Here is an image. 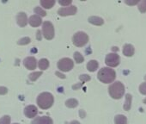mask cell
Returning a JSON list of instances; mask_svg holds the SVG:
<instances>
[{
    "label": "cell",
    "instance_id": "obj_1",
    "mask_svg": "<svg viewBox=\"0 0 146 124\" xmlns=\"http://www.w3.org/2000/svg\"><path fill=\"white\" fill-rule=\"evenodd\" d=\"M97 78L101 82L104 84H110L114 81L116 78V73L113 69L109 67H103L98 72Z\"/></svg>",
    "mask_w": 146,
    "mask_h": 124
},
{
    "label": "cell",
    "instance_id": "obj_2",
    "mask_svg": "<svg viewBox=\"0 0 146 124\" xmlns=\"http://www.w3.org/2000/svg\"><path fill=\"white\" fill-rule=\"evenodd\" d=\"M53 96L49 92H43L40 94L37 98V104L42 109H47L51 108L53 104Z\"/></svg>",
    "mask_w": 146,
    "mask_h": 124
},
{
    "label": "cell",
    "instance_id": "obj_3",
    "mask_svg": "<svg viewBox=\"0 0 146 124\" xmlns=\"http://www.w3.org/2000/svg\"><path fill=\"white\" fill-rule=\"evenodd\" d=\"M125 90L124 85L119 81H116L113 83L108 88L109 95L113 99H120L125 94Z\"/></svg>",
    "mask_w": 146,
    "mask_h": 124
},
{
    "label": "cell",
    "instance_id": "obj_4",
    "mask_svg": "<svg viewBox=\"0 0 146 124\" xmlns=\"http://www.w3.org/2000/svg\"><path fill=\"white\" fill-rule=\"evenodd\" d=\"M72 41H73V44H74L76 47H81L85 46L88 43L89 36L86 33L79 31V32H77L74 35H73Z\"/></svg>",
    "mask_w": 146,
    "mask_h": 124
},
{
    "label": "cell",
    "instance_id": "obj_5",
    "mask_svg": "<svg viewBox=\"0 0 146 124\" xmlns=\"http://www.w3.org/2000/svg\"><path fill=\"white\" fill-rule=\"evenodd\" d=\"M42 33L46 40H52L54 37V27L49 21L44 22L42 25Z\"/></svg>",
    "mask_w": 146,
    "mask_h": 124
},
{
    "label": "cell",
    "instance_id": "obj_6",
    "mask_svg": "<svg viewBox=\"0 0 146 124\" xmlns=\"http://www.w3.org/2000/svg\"><path fill=\"white\" fill-rule=\"evenodd\" d=\"M73 67H74V62L69 58L61 59L58 62V68L61 72H69L73 68Z\"/></svg>",
    "mask_w": 146,
    "mask_h": 124
},
{
    "label": "cell",
    "instance_id": "obj_7",
    "mask_svg": "<svg viewBox=\"0 0 146 124\" xmlns=\"http://www.w3.org/2000/svg\"><path fill=\"white\" fill-rule=\"evenodd\" d=\"M119 56L115 53H108L106 56L105 59V63L107 66L110 67H116L119 65Z\"/></svg>",
    "mask_w": 146,
    "mask_h": 124
},
{
    "label": "cell",
    "instance_id": "obj_8",
    "mask_svg": "<svg viewBox=\"0 0 146 124\" xmlns=\"http://www.w3.org/2000/svg\"><path fill=\"white\" fill-rule=\"evenodd\" d=\"M78 11V9L76 6L74 5H70V6H67L64 8H60L58 11V14L61 17H66V16H72L75 15Z\"/></svg>",
    "mask_w": 146,
    "mask_h": 124
},
{
    "label": "cell",
    "instance_id": "obj_9",
    "mask_svg": "<svg viewBox=\"0 0 146 124\" xmlns=\"http://www.w3.org/2000/svg\"><path fill=\"white\" fill-rule=\"evenodd\" d=\"M23 65L29 70H35L37 66V60L35 57L29 56L23 60Z\"/></svg>",
    "mask_w": 146,
    "mask_h": 124
},
{
    "label": "cell",
    "instance_id": "obj_10",
    "mask_svg": "<svg viewBox=\"0 0 146 124\" xmlns=\"http://www.w3.org/2000/svg\"><path fill=\"white\" fill-rule=\"evenodd\" d=\"M24 114L28 118H35L38 114V109L35 105H29L24 109Z\"/></svg>",
    "mask_w": 146,
    "mask_h": 124
},
{
    "label": "cell",
    "instance_id": "obj_11",
    "mask_svg": "<svg viewBox=\"0 0 146 124\" xmlns=\"http://www.w3.org/2000/svg\"><path fill=\"white\" fill-rule=\"evenodd\" d=\"M31 124H53V121L49 116H40L35 117Z\"/></svg>",
    "mask_w": 146,
    "mask_h": 124
},
{
    "label": "cell",
    "instance_id": "obj_12",
    "mask_svg": "<svg viewBox=\"0 0 146 124\" xmlns=\"http://www.w3.org/2000/svg\"><path fill=\"white\" fill-rule=\"evenodd\" d=\"M17 24L20 26V27H25L29 21H28V17L26 15V13L24 12H20L18 13V15L17 16Z\"/></svg>",
    "mask_w": 146,
    "mask_h": 124
},
{
    "label": "cell",
    "instance_id": "obj_13",
    "mask_svg": "<svg viewBox=\"0 0 146 124\" xmlns=\"http://www.w3.org/2000/svg\"><path fill=\"white\" fill-rule=\"evenodd\" d=\"M28 21H29V24L32 27H39L42 23V19L38 15H33V16H31Z\"/></svg>",
    "mask_w": 146,
    "mask_h": 124
},
{
    "label": "cell",
    "instance_id": "obj_14",
    "mask_svg": "<svg viewBox=\"0 0 146 124\" xmlns=\"http://www.w3.org/2000/svg\"><path fill=\"white\" fill-rule=\"evenodd\" d=\"M135 48L131 44H125L123 47V54L126 57H131L134 54Z\"/></svg>",
    "mask_w": 146,
    "mask_h": 124
},
{
    "label": "cell",
    "instance_id": "obj_15",
    "mask_svg": "<svg viewBox=\"0 0 146 124\" xmlns=\"http://www.w3.org/2000/svg\"><path fill=\"white\" fill-rule=\"evenodd\" d=\"M98 67H99L98 62H97L96 60H94V59L90 60V61L88 62V64H87V69H88L90 72H91V73L96 71V70L98 69Z\"/></svg>",
    "mask_w": 146,
    "mask_h": 124
},
{
    "label": "cell",
    "instance_id": "obj_16",
    "mask_svg": "<svg viewBox=\"0 0 146 124\" xmlns=\"http://www.w3.org/2000/svg\"><path fill=\"white\" fill-rule=\"evenodd\" d=\"M89 22L94 25H97V26H101L104 23V20L99 17H90L89 18Z\"/></svg>",
    "mask_w": 146,
    "mask_h": 124
},
{
    "label": "cell",
    "instance_id": "obj_17",
    "mask_svg": "<svg viewBox=\"0 0 146 124\" xmlns=\"http://www.w3.org/2000/svg\"><path fill=\"white\" fill-rule=\"evenodd\" d=\"M131 100H132V96L131 94H126L125 95V102L124 104V109L125 111H129L131 107Z\"/></svg>",
    "mask_w": 146,
    "mask_h": 124
},
{
    "label": "cell",
    "instance_id": "obj_18",
    "mask_svg": "<svg viewBox=\"0 0 146 124\" xmlns=\"http://www.w3.org/2000/svg\"><path fill=\"white\" fill-rule=\"evenodd\" d=\"M115 124H127V118L124 115H117L114 117Z\"/></svg>",
    "mask_w": 146,
    "mask_h": 124
},
{
    "label": "cell",
    "instance_id": "obj_19",
    "mask_svg": "<svg viewBox=\"0 0 146 124\" xmlns=\"http://www.w3.org/2000/svg\"><path fill=\"white\" fill-rule=\"evenodd\" d=\"M40 5L45 9H51L55 5V1L54 0H41Z\"/></svg>",
    "mask_w": 146,
    "mask_h": 124
},
{
    "label": "cell",
    "instance_id": "obj_20",
    "mask_svg": "<svg viewBox=\"0 0 146 124\" xmlns=\"http://www.w3.org/2000/svg\"><path fill=\"white\" fill-rule=\"evenodd\" d=\"M38 66H39V68L41 69L42 71L43 70H46L48 68V67H49V61L46 59H41L39 61Z\"/></svg>",
    "mask_w": 146,
    "mask_h": 124
},
{
    "label": "cell",
    "instance_id": "obj_21",
    "mask_svg": "<svg viewBox=\"0 0 146 124\" xmlns=\"http://www.w3.org/2000/svg\"><path fill=\"white\" fill-rule=\"evenodd\" d=\"M65 105L68 108H76L78 105V100H76L74 98H70L65 102Z\"/></svg>",
    "mask_w": 146,
    "mask_h": 124
},
{
    "label": "cell",
    "instance_id": "obj_22",
    "mask_svg": "<svg viewBox=\"0 0 146 124\" xmlns=\"http://www.w3.org/2000/svg\"><path fill=\"white\" fill-rule=\"evenodd\" d=\"M74 59L78 64H81L82 62H84V58L79 52H75L74 53Z\"/></svg>",
    "mask_w": 146,
    "mask_h": 124
},
{
    "label": "cell",
    "instance_id": "obj_23",
    "mask_svg": "<svg viewBox=\"0 0 146 124\" xmlns=\"http://www.w3.org/2000/svg\"><path fill=\"white\" fill-rule=\"evenodd\" d=\"M138 10L141 13L146 12V0H142L138 3Z\"/></svg>",
    "mask_w": 146,
    "mask_h": 124
},
{
    "label": "cell",
    "instance_id": "obj_24",
    "mask_svg": "<svg viewBox=\"0 0 146 124\" xmlns=\"http://www.w3.org/2000/svg\"><path fill=\"white\" fill-rule=\"evenodd\" d=\"M34 11H35V15H38V16H40V17H46V11H45L44 10H42V9H41L40 7H39V6L35 7V8L34 9Z\"/></svg>",
    "mask_w": 146,
    "mask_h": 124
},
{
    "label": "cell",
    "instance_id": "obj_25",
    "mask_svg": "<svg viewBox=\"0 0 146 124\" xmlns=\"http://www.w3.org/2000/svg\"><path fill=\"white\" fill-rule=\"evenodd\" d=\"M42 74V72H35V73H30L29 75V79L31 80V81H35L40 76H41Z\"/></svg>",
    "mask_w": 146,
    "mask_h": 124
},
{
    "label": "cell",
    "instance_id": "obj_26",
    "mask_svg": "<svg viewBox=\"0 0 146 124\" xmlns=\"http://www.w3.org/2000/svg\"><path fill=\"white\" fill-rule=\"evenodd\" d=\"M11 123V116L4 115L0 119V124H10Z\"/></svg>",
    "mask_w": 146,
    "mask_h": 124
},
{
    "label": "cell",
    "instance_id": "obj_27",
    "mask_svg": "<svg viewBox=\"0 0 146 124\" xmlns=\"http://www.w3.org/2000/svg\"><path fill=\"white\" fill-rule=\"evenodd\" d=\"M31 40L29 37H24V38H22L18 41V45H27L29 43H30Z\"/></svg>",
    "mask_w": 146,
    "mask_h": 124
},
{
    "label": "cell",
    "instance_id": "obj_28",
    "mask_svg": "<svg viewBox=\"0 0 146 124\" xmlns=\"http://www.w3.org/2000/svg\"><path fill=\"white\" fill-rule=\"evenodd\" d=\"M139 91H140L141 94L146 95V82L142 83V84L139 85Z\"/></svg>",
    "mask_w": 146,
    "mask_h": 124
},
{
    "label": "cell",
    "instance_id": "obj_29",
    "mask_svg": "<svg viewBox=\"0 0 146 124\" xmlns=\"http://www.w3.org/2000/svg\"><path fill=\"white\" fill-rule=\"evenodd\" d=\"M79 79H80V80H82L84 83V82H86V81H89V80H90V77L89 75H87V74L81 75Z\"/></svg>",
    "mask_w": 146,
    "mask_h": 124
},
{
    "label": "cell",
    "instance_id": "obj_30",
    "mask_svg": "<svg viewBox=\"0 0 146 124\" xmlns=\"http://www.w3.org/2000/svg\"><path fill=\"white\" fill-rule=\"evenodd\" d=\"M60 5L63 6H70L71 4V0H67V1H58Z\"/></svg>",
    "mask_w": 146,
    "mask_h": 124
},
{
    "label": "cell",
    "instance_id": "obj_31",
    "mask_svg": "<svg viewBox=\"0 0 146 124\" xmlns=\"http://www.w3.org/2000/svg\"><path fill=\"white\" fill-rule=\"evenodd\" d=\"M8 92V89L6 87L1 86L0 87V95H5Z\"/></svg>",
    "mask_w": 146,
    "mask_h": 124
},
{
    "label": "cell",
    "instance_id": "obj_32",
    "mask_svg": "<svg viewBox=\"0 0 146 124\" xmlns=\"http://www.w3.org/2000/svg\"><path fill=\"white\" fill-rule=\"evenodd\" d=\"M125 3L126 5H137V4H138V3H139V1H133V2L125 1Z\"/></svg>",
    "mask_w": 146,
    "mask_h": 124
},
{
    "label": "cell",
    "instance_id": "obj_33",
    "mask_svg": "<svg viewBox=\"0 0 146 124\" xmlns=\"http://www.w3.org/2000/svg\"><path fill=\"white\" fill-rule=\"evenodd\" d=\"M56 75H58V77H59V78H61V79H64V78H65V76H64V74H61V73H59L58 72H57V73H56Z\"/></svg>",
    "mask_w": 146,
    "mask_h": 124
},
{
    "label": "cell",
    "instance_id": "obj_34",
    "mask_svg": "<svg viewBox=\"0 0 146 124\" xmlns=\"http://www.w3.org/2000/svg\"><path fill=\"white\" fill-rule=\"evenodd\" d=\"M70 124H80V122L78 121H70Z\"/></svg>",
    "mask_w": 146,
    "mask_h": 124
},
{
    "label": "cell",
    "instance_id": "obj_35",
    "mask_svg": "<svg viewBox=\"0 0 146 124\" xmlns=\"http://www.w3.org/2000/svg\"><path fill=\"white\" fill-rule=\"evenodd\" d=\"M144 103H146V99L144 100Z\"/></svg>",
    "mask_w": 146,
    "mask_h": 124
},
{
    "label": "cell",
    "instance_id": "obj_36",
    "mask_svg": "<svg viewBox=\"0 0 146 124\" xmlns=\"http://www.w3.org/2000/svg\"><path fill=\"white\" fill-rule=\"evenodd\" d=\"M144 79L146 80V75H145V77H144Z\"/></svg>",
    "mask_w": 146,
    "mask_h": 124
},
{
    "label": "cell",
    "instance_id": "obj_37",
    "mask_svg": "<svg viewBox=\"0 0 146 124\" xmlns=\"http://www.w3.org/2000/svg\"><path fill=\"white\" fill-rule=\"evenodd\" d=\"M14 124H19V123H14Z\"/></svg>",
    "mask_w": 146,
    "mask_h": 124
}]
</instances>
